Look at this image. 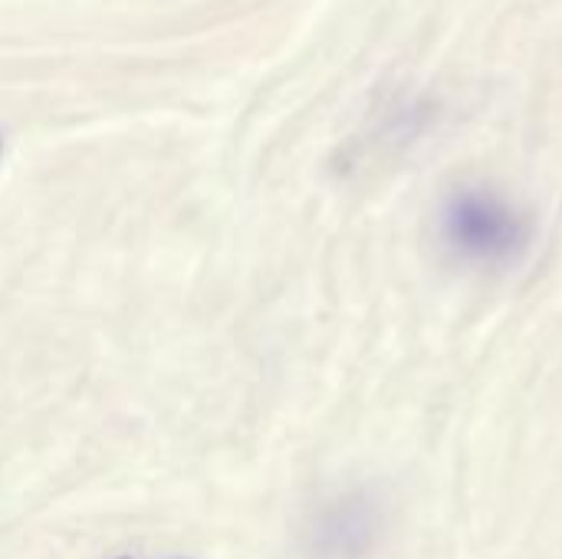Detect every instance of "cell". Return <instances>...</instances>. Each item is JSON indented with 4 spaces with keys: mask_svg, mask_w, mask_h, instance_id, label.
Returning <instances> with one entry per match:
<instances>
[{
    "mask_svg": "<svg viewBox=\"0 0 562 559\" xmlns=\"http://www.w3.org/2000/svg\"><path fill=\"white\" fill-rule=\"evenodd\" d=\"M379 534V514L369 501L349 497L319 524V550L329 559H359Z\"/></svg>",
    "mask_w": 562,
    "mask_h": 559,
    "instance_id": "obj_2",
    "label": "cell"
},
{
    "mask_svg": "<svg viewBox=\"0 0 562 559\" xmlns=\"http://www.w3.org/2000/svg\"><path fill=\"white\" fill-rule=\"evenodd\" d=\"M445 237L477 264H504L527 244L524 217L491 191H458L445 208Z\"/></svg>",
    "mask_w": 562,
    "mask_h": 559,
    "instance_id": "obj_1",
    "label": "cell"
}]
</instances>
